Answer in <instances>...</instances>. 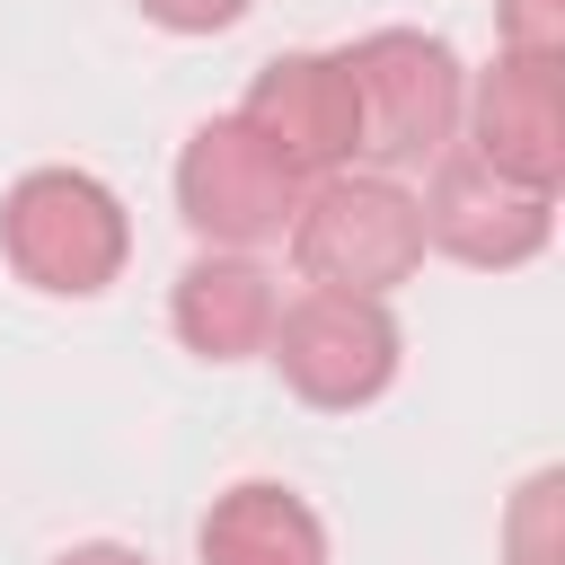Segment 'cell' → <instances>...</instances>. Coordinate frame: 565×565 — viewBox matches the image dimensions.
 <instances>
[{
  "instance_id": "obj_8",
  "label": "cell",
  "mask_w": 565,
  "mask_h": 565,
  "mask_svg": "<svg viewBox=\"0 0 565 565\" xmlns=\"http://www.w3.org/2000/svg\"><path fill=\"white\" fill-rule=\"evenodd\" d=\"M415 221H424V238H433L441 256H459V265H521V256H539V238H547V194L494 177V168L468 159V150H441Z\"/></svg>"
},
{
  "instance_id": "obj_6",
  "label": "cell",
  "mask_w": 565,
  "mask_h": 565,
  "mask_svg": "<svg viewBox=\"0 0 565 565\" xmlns=\"http://www.w3.org/2000/svg\"><path fill=\"white\" fill-rule=\"evenodd\" d=\"M238 124L282 159V177H291V185H300V177L318 185V177H335V168L362 150L353 79H344V62H335V53H274V62L256 71V88H247Z\"/></svg>"
},
{
  "instance_id": "obj_4",
  "label": "cell",
  "mask_w": 565,
  "mask_h": 565,
  "mask_svg": "<svg viewBox=\"0 0 565 565\" xmlns=\"http://www.w3.org/2000/svg\"><path fill=\"white\" fill-rule=\"evenodd\" d=\"M265 344L309 406H362L397 371V318L362 291H300L291 309H274Z\"/></svg>"
},
{
  "instance_id": "obj_2",
  "label": "cell",
  "mask_w": 565,
  "mask_h": 565,
  "mask_svg": "<svg viewBox=\"0 0 565 565\" xmlns=\"http://www.w3.org/2000/svg\"><path fill=\"white\" fill-rule=\"evenodd\" d=\"M353 79V115H362V150H380L388 168H424L450 150L459 132V62L441 35L424 26H380L353 53H335Z\"/></svg>"
},
{
  "instance_id": "obj_1",
  "label": "cell",
  "mask_w": 565,
  "mask_h": 565,
  "mask_svg": "<svg viewBox=\"0 0 565 565\" xmlns=\"http://www.w3.org/2000/svg\"><path fill=\"white\" fill-rule=\"evenodd\" d=\"M415 256H424V221H415V194L388 177L335 168L291 203V265L309 274V291L380 300L388 282L415 274Z\"/></svg>"
},
{
  "instance_id": "obj_10",
  "label": "cell",
  "mask_w": 565,
  "mask_h": 565,
  "mask_svg": "<svg viewBox=\"0 0 565 565\" xmlns=\"http://www.w3.org/2000/svg\"><path fill=\"white\" fill-rule=\"evenodd\" d=\"M203 565H327V530L291 486L247 477L203 512Z\"/></svg>"
},
{
  "instance_id": "obj_11",
  "label": "cell",
  "mask_w": 565,
  "mask_h": 565,
  "mask_svg": "<svg viewBox=\"0 0 565 565\" xmlns=\"http://www.w3.org/2000/svg\"><path fill=\"white\" fill-rule=\"evenodd\" d=\"M503 547H512V565H565V477H556V468H539V477L512 494Z\"/></svg>"
},
{
  "instance_id": "obj_14",
  "label": "cell",
  "mask_w": 565,
  "mask_h": 565,
  "mask_svg": "<svg viewBox=\"0 0 565 565\" xmlns=\"http://www.w3.org/2000/svg\"><path fill=\"white\" fill-rule=\"evenodd\" d=\"M53 565H150V556H132V547H115V539H88V547H71V556H53Z\"/></svg>"
},
{
  "instance_id": "obj_13",
  "label": "cell",
  "mask_w": 565,
  "mask_h": 565,
  "mask_svg": "<svg viewBox=\"0 0 565 565\" xmlns=\"http://www.w3.org/2000/svg\"><path fill=\"white\" fill-rule=\"evenodd\" d=\"M247 0H141V18H159V26H177V35H212V26H230Z\"/></svg>"
},
{
  "instance_id": "obj_7",
  "label": "cell",
  "mask_w": 565,
  "mask_h": 565,
  "mask_svg": "<svg viewBox=\"0 0 565 565\" xmlns=\"http://www.w3.org/2000/svg\"><path fill=\"white\" fill-rule=\"evenodd\" d=\"M468 106V159H486L494 177L530 185V194H556L565 177V79L556 62H530V53H503L477 71V88L459 97Z\"/></svg>"
},
{
  "instance_id": "obj_5",
  "label": "cell",
  "mask_w": 565,
  "mask_h": 565,
  "mask_svg": "<svg viewBox=\"0 0 565 565\" xmlns=\"http://www.w3.org/2000/svg\"><path fill=\"white\" fill-rule=\"evenodd\" d=\"M291 177H282V159L238 124V115H212L185 150H177V212H185V230L194 238H212V247H256V238H274L282 221H291Z\"/></svg>"
},
{
  "instance_id": "obj_3",
  "label": "cell",
  "mask_w": 565,
  "mask_h": 565,
  "mask_svg": "<svg viewBox=\"0 0 565 565\" xmlns=\"http://www.w3.org/2000/svg\"><path fill=\"white\" fill-rule=\"evenodd\" d=\"M0 256L35 291H106L124 265V203L88 168H26L0 203Z\"/></svg>"
},
{
  "instance_id": "obj_9",
  "label": "cell",
  "mask_w": 565,
  "mask_h": 565,
  "mask_svg": "<svg viewBox=\"0 0 565 565\" xmlns=\"http://www.w3.org/2000/svg\"><path fill=\"white\" fill-rule=\"evenodd\" d=\"M274 309H282V300H274V274L247 265L238 247H203V256L177 274V300H168L185 353H203V362L256 353V344L274 335Z\"/></svg>"
},
{
  "instance_id": "obj_12",
  "label": "cell",
  "mask_w": 565,
  "mask_h": 565,
  "mask_svg": "<svg viewBox=\"0 0 565 565\" xmlns=\"http://www.w3.org/2000/svg\"><path fill=\"white\" fill-rule=\"evenodd\" d=\"M494 35H503V53L556 62L565 53V0H494Z\"/></svg>"
}]
</instances>
